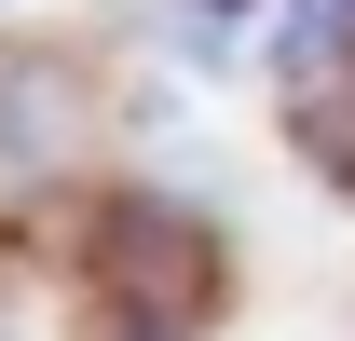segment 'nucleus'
Here are the masks:
<instances>
[{
    "label": "nucleus",
    "mask_w": 355,
    "mask_h": 341,
    "mask_svg": "<svg viewBox=\"0 0 355 341\" xmlns=\"http://www.w3.org/2000/svg\"><path fill=\"white\" fill-rule=\"evenodd\" d=\"M205 300H219L205 218H178V205H110L96 218V314H110V341H191Z\"/></svg>",
    "instance_id": "nucleus-1"
},
{
    "label": "nucleus",
    "mask_w": 355,
    "mask_h": 341,
    "mask_svg": "<svg viewBox=\"0 0 355 341\" xmlns=\"http://www.w3.org/2000/svg\"><path fill=\"white\" fill-rule=\"evenodd\" d=\"M83 69H69V55H0V177H14V191H42L55 164H69V150H83Z\"/></svg>",
    "instance_id": "nucleus-2"
},
{
    "label": "nucleus",
    "mask_w": 355,
    "mask_h": 341,
    "mask_svg": "<svg viewBox=\"0 0 355 341\" xmlns=\"http://www.w3.org/2000/svg\"><path fill=\"white\" fill-rule=\"evenodd\" d=\"M342 69H355V0H287V14H273V82L328 96Z\"/></svg>",
    "instance_id": "nucleus-3"
},
{
    "label": "nucleus",
    "mask_w": 355,
    "mask_h": 341,
    "mask_svg": "<svg viewBox=\"0 0 355 341\" xmlns=\"http://www.w3.org/2000/svg\"><path fill=\"white\" fill-rule=\"evenodd\" d=\"M246 28H260V0H191V14H178V42L205 55V69H219V55L246 42Z\"/></svg>",
    "instance_id": "nucleus-4"
}]
</instances>
